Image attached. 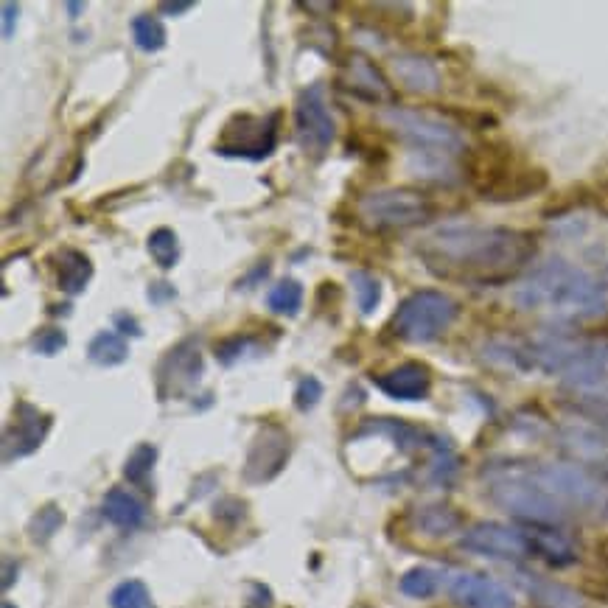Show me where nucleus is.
Wrapping results in <instances>:
<instances>
[{"label":"nucleus","mask_w":608,"mask_h":608,"mask_svg":"<svg viewBox=\"0 0 608 608\" xmlns=\"http://www.w3.org/2000/svg\"><path fill=\"white\" fill-rule=\"evenodd\" d=\"M522 589L538 608H586V600L572 586L550 578H538L533 572H519Z\"/></svg>","instance_id":"21"},{"label":"nucleus","mask_w":608,"mask_h":608,"mask_svg":"<svg viewBox=\"0 0 608 608\" xmlns=\"http://www.w3.org/2000/svg\"><path fill=\"white\" fill-rule=\"evenodd\" d=\"M101 513L107 522H113L121 530H138L146 522V505L135 494L124 488H113L101 502Z\"/></svg>","instance_id":"24"},{"label":"nucleus","mask_w":608,"mask_h":608,"mask_svg":"<svg viewBox=\"0 0 608 608\" xmlns=\"http://www.w3.org/2000/svg\"><path fill=\"white\" fill-rule=\"evenodd\" d=\"M300 9H306V12H323V15H328V12H334V9H340L337 3H300Z\"/></svg>","instance_id":"47"},{"label":"nucleus","mask_w":608,"mask_h":608,"mask_svg":"<svg viewBox=\"0 0 608 608\" xmlns=\"http://www.w3.org/2000/svg\"><path fill=\"white\" fill-rule=\"evenodd\" d=\"M457 314H460V306L454 297L440 289H418L398 303V309L387 323V331L401 342L424 345V342L438 340L440 334H446L457 320Z\"/></svg>","instance_id":"8"},{"label":"nucleus","mask_w":608,"mask_h":608,"mask_svg":"<svg viewBox=\"0 0 608 608\" xmlns=\"http://www.w3.org/2000/svg\"><path fill=\"white\" fill-rule=\"evenodd\" d=\"M435 219V202L418 188L370 191L356 205V222L368 233H398Z\"/></svg>","instance_id":"7"},{"label":"nucleus","mask_w":608,"mask_h":608,"mask_svg":"<svg viewBox=\"0 0 608 608\" xmlns=\"http://www.w3.org/2000/svg\"><path fill=\"white\" fill-rule=\"evenodd\" d=\"M597 558H600V564L608 569V538H603V541L597 544Z\"/></svg>","instance_id":"48"},{"label":"nucleus","mask_w":608,"mask_h":608,"mask_svg":"<svg viewBox=\"0 0 608 608\" xmlns=\"http://www.w3.org/2000/svg\"><path fill=\"white\" fill-rule=\"evenodd\" d=\"M390 68L401 85L412 93H438L440 90V71L438 65L429 57L421 54H396L390 59Z\"/></svg>","instance_id":"20"},{"label":"nucleus","mask_w":608,"mask_h":608,"mask_svg":"<svg viewBox=\"0 0 608 608\" xmlns=\"http://www.w3.org/2000/svg\"><path fill=\"white\" fill-rule=\"evenodd\" d=\"M213 516H216L219 522H225V524H230V527H236V524L247 519V505H244L241 499H236V496H227V499H222V502H216V508H213Z\"/></svg>","instance_id":"40"},{"label":"nucleus","mask_w":608,"mask_h":608,"mask_svg":"<svg viewBox=\"0 0 608 608\" xmlns=\"http://www.w3.org/2000/svg\"><path fill=\"white\" fill-rule=\"evenodd\" d=\"M558 449L569 463L592 471L594 477L608 482V438L592 424H564L555 432Z\"/></svg>","instance_id":"15"},{"label":"nucleus","mask_w":608,"mask_h":608,"mask_svg":"<svg viewBox=\"0 0 608 608\" xmlns=\"http://www.w3.org/2000/svg\"><path fill=\"white\" fill-rule=\"evenodd\" d=\"M295 138L300 152L314 157V160L326 157L331 143L337 138V124H334V115L328 110L326 87L320 85V82L303 87L297 93Z\"/></svg>","instance_id":"10"},{"label":"nucleus","mask_w":608,"mask_h":608,"mask_svg":"<svg viewBox=\"0 0 608 608\" xmlns=\"http://www.w3.org/2000/svg\"><path fill=\"white\" fill-rule=\"evenodd\" d=\"M303 40L306 45H312L314 51L326 54V57H334L337 45H340V37H337V29L328 26V23H314L309 29L303 31Z\"/></svg>","instance_id":"37"},{"label":"nucleus","mask_w":608,"mask_h":608,"mask_svg":"<svg viewBox=\"0 0 608 608\" xmlns=\"http://www.w3.org/2000/svg\"><path fill=\"white\" fill-rule=\"evenodd\" d=\"M146 250L160 269H171L180 261V239L171 227H155L146 239Z\"/></svg>","instance_id":"32"},{"label":"nucleus","mask_w":608,"mask_h":608,"mask_svg":"<svg viewBox=\"0 0 608 608\" xmlns=\"http://www.w3.org/2000/svg\"><path fill=\"white\" fill-rule=\"evenodd\" d=\"M373 384L393 401H424L432 390V370L424 362H404L387 373L373 376Z\"/></svg>","instance_id":"18"},{"label":"nucleus","mask_w":608,"mask_h":608,"mask_svg":"<svg viewBox=\"0 0 608 608\" xmlns=\"http://www.w3.org/2000/svg\"><path fill=\"white\" fill-rule=\"evenodd\" d=\"M292 454V438L281 424H267L258 429L253 438V446L244 460V480L250 485H264V482L275 480L281 474Z\"/></svg>","instance_id":"13"},{"label":"nucleus","mask_w":608,"mask_h":608,"mask_svg":"<svg viewBox=\"0 0 608 608\" xmlns=\"http://www.w3.org/2000/svg\"><path fill=\"white\" fill-rule=\"evenodd\" d=\"M113 323H115V328H118V334H121V337H143L141 323H138L132 314L118 312L113 317Z\"/></svg>","instance_id":"41"},{"label":"nucleus","mask_w":608,"mask_h":608,"mask_svg":"<svg viewBox=\"0 0 608 608\" xmlns=\"http://www.w3.org/2000/svg\"><path fill=\"white\" fill-rule=\"evenodd\" d=\"M449 594L460 608H516V600L508 586L488 575H480V572L452 575Z\"/></svg>","instance_id":"17"},{"label":"nucleus","mask_w":608,"mask_h":608,"mask_svg":"<svg viewBox=\"0 0 608 608\" xmlns=\"http://www.w3.org/2000/svg\"><path fill=\"white\" fill-rule=\"evenodd\" d=\"M54 269H57V286L59 292L65 295H82L87 289V283L93 281V261L90 255L76 250V247H62L57 255H54Z\"/></svg>","instance_id":"22"},{"label":"nucleus","mask_w":608,"mask_h":608,"mask_svg":"<svg viewBox=\"0 0 608 608\" xmlns=\"http://www.w3.org/2000/svg\"><path fill=\"white\" fill-rule=\"evenodd\" d=\"M157 393L160 398L188 396L202 379V351L199 337H185L174 348H169L155 370Z\"/></svg>","instance_id":"12"},{"label":"nucleus","mask_w":608,"mask_h":608,"mask_svg":"<svg viewBox=\"0 0 608 608\" xmlns=\"http://www.w3.org/2000/svg\"><path fill=\"white\" fill-rule=\"evenodd\" d=\"M415 253L440 281L499 286L522 275L536 258L538 241L513 227L446 225L418 241Z\"/></svg>","instance_id":"1"},{"label":"nucleus","mask_w":608,"mask_h":608,"mask_svg":"<svg viewBox=\"0 0 608 608\" xmlns=\"http://www.w3.org/2000/svg\"><path fill=\"white\" fill-rule=\"evenodd\" d=\"M0 608H17V606H15V603H9V600H3V606H0Z\"/></svg>","instance_id":"50"},{"label":"nucleus","mask_w":608,"mask_h":608,"mask_svg":"<svg viewBox=\"0 0 608 608\" xmlns=\"http://www.w3.org/2000/svg\"><path fill=\"white\" fill-rule=\"evenodd\" d=\"M379 121L387 132H393L410 152L418 155L457 157L466 152L463 132L432 110H410V107H387L379 113Z\"/></svg>","instance_id":"6"},{"label":"nucleus","mask_w":608,"mask_h":608,"mask_svg":"<svg viewBox=\"0 0 608 608\" xmlns=\"http://www.w3.org/2000/svg\"><path fill=\"white\" fill-rule=\"evenodd\" d=\"M65 9H68L73 20H76V17H79V12H85V3H79V0H71V3H65Z\"/></svg>","instance_id":"49"},{"label":"nucleus","mask_w":608,"mask_h":608,"mask_svg":"<svg viewBox=\"0 0 608 608\" xmlns=\"http://www.w3.org/2000/svg\"><path fill=\"white\" fill-rule=\"evenodd\" d=\"M155 463H157V449L152 443L135 446L132 454L127 457V463H124V480L132 482V485H141L143 488V485L149 482V477H152Z\"/></svg>","instance_id":"35"},{"label":"nucleus","mask_w":608,"mask_h":608,"mask_svg":"<svg viewBox=\"0 0 608 608\" xmlns=\"http://www.w3.org/2000/svg\"><path fill=\"white\" fill-rule=\"evenodd\" d=\"M54 418L37 410L29 401H17L12 412V424L3 429V463H15L20 457L34 454L51 432Z\"/></svg>","instance_id":"14"},{"label":"nucleus","mask_w":608,"mask_h":608,"mask_svg":"<svg viewBox=\"0 0 608 608\" xmlns=\"http://www.w3.org/2000/svg\"><path fill=\"white\" fill-rule=\"evenodd\" d=\"M87 359L99 368H118L129 359V342L118 331H99L87 342Z\"/></svg>","instance_id":"27"},{"label":"nucleus","mask_w":608,"mask_h":608,"mask_svg":"<svg viewBox=\"0 0 608 608\" xmlns=\"http://www.w3.org/2000/svg\"><path fill=\"white\" fill-rule=\"evenodd\" d=\"M269 603H272V597H269L267 586H261V583H253V597H250L247 608H269Z\"/></svg>","instance_id":"44"},{"label":"nucleus","mask_w":608,"mask_h":608,"mask_svg":"<svg viewBox=\"0 0 608 608\" xmlns=\"http://www.w3.org/2000/svg\"><path fill=\"white\" fill-rule=\"evenodd\" d=\"M65 345H68V334H65L62 328L48 326V328H43V331H37V334H34V340H31V351L40 356H57L65 351Z\"/></svg>","instance_id":"38"},{"label":"nucleus","mask_w":608,"mask_h":608,"mask_svg":"<svg viewBox=\"0 0 608 608\" xmlns=\"http://www.w3.org/2000/svg\"><path fill=\"white\" fill-rule=\"evenodd\" d=\"M340 87L348 90L354 99L368 101V104H390L396 107V87L390 85V79L384 71L365 54H351L342 65Z\"/></svg>","instance_id":"16"},{"label":"nucleus","mask_w":608,"mask_h":608,"mask_svg":"<svg viewBox=\"0 0 608 608\" xmlns=\"http://www.w3.org/2000/svg\"><path fill=\"white\" fill-rule=\"evenodd\" d=\"M194 6H197L194 0H171V3H160V6H157V12L166 17H180V15H185V12H191Z\"/></svg>","instance_id":"43"},{"label":"nucleus","mask_w":608,"mask_h":608,"mask_svg":"<svg viewBox=\"0 0 608 608\" xmlns=\"http://www.w3.org/2000/svg\"><path fill=\"white\" fill-rule=\"evenodd\" d=\"M415 522V530L424 533L426 538H449L454 536L457 530H463V513L446 502H435V505H424V508L415 510L412 516Z\"/></svg>","instance_id":"23"},{"label":"nucleus","mask_w":608,"mask_h":608,"mask_svg":"<svg viewBox=\"0 0 608 608\" xmlns=\"http://www.w3.org/2000/svg\"><path fill=\"white\" fill-rule=\"evenodd\" d=\"M267 309L272 314H281V317H295L303 309V286L292 278H283L281 283H275L267 295Z\"/></svg>","instance_id":"31"},{"label":"nucleus","mask_w":608,"mask_h":608,"mask_svg":"<svg viewBox=\"0 0 608 608\" xmlns=\"http://www.w3.org/2000/svg\"><path fill=\"white\" fill-rule=\"evenodd\" d=\"M17 15H20V6H17L15 0H6V3H3V40H12V37H15Z\"/></svg>","instance_id":"42"},{"label":"nucleus","mask_w":608,"mask_h":608,"mask_svg":"<svg viewBox=\"0 0 608 608\" xmlns=\"http://www.w3.org/2000/svg\"><path fill=\"white\" fill-rule=\"evenodd\" d=\"M398 586H401V592L407 594V597L426 600V597H432L440 589V575L435 569H429V566H415V569L401 575Z\"/></svg>","instance_id":"34"},{"label":"nucleus","mask_w":608,"mask_h":608,"mask_svg":"<svg viewBox=\"0 0 608 608\" xmlns=\"http://www.w3.org/2000/svg\"><path fill=\"white\" fill-rule=\"evenodd\" d=\"M258 351H264V342L253 337V334H230V337L213 345V356L227 368L236 365V362H244L247 356H255Z\"/></svg>","instance_id":"28"},{"label":"nucleus","mask_w":608,"mask_h":608,"mask_svg":"<svg viewBox=\"0 0 608 608\" xmlns=\"http://www.w3.org/2000/svg\"><path fill=\"white\" fill-rule=\"evenodd\" d=\"M488 496L496 508L519 519L524 527H564L569 522V510L547 494L522 463L491 468L488 471Z\"/></svg>","instance_id":"3"},{"label":"nucleus","mask_w":608,"mask_h":608,"mask_svg":"<svg viewBox=\"0 0 608 608\" xmlns=\"http://www.w3.org/2000/svg\"><path fill=\"white\" fill-rule=\"evenodd\" d=\"M513 303L552 323H586L608 312V289L572 261L550 258L513 289Z\"/></svg>","instance_id":"2"},{"label":"nucleus","mask_w":608,"mask_h":608,"mask_svg":"<svg viewBox=\"0 0 608 608\" xmlns=\"http://www.w3.org/2000/svg\"><path fill=\"white\" fill-rule=\"evenodd\" d=\"M594 208H597L600 216H606L608 219V180L594 191Z\"/></svg>","instance_id":"46"},{"label":"nucleus","mask_w":608,"mask_h":608,"mask_svg":"<svg viewBox=\"0 0 608 608\" xmlns=\"http://www.w3.org/2000/svg\"><path fill=\"white\" fill-rule=\"evenodd\" d=\"M547 183H550V177H547V171L544 169H516L505 183L494 188V191L485 197V202H496V205L519 202V199H527L538 194V191H544Z\"/></svg>","instance_id":"25"},{"label":"nucleus","mask_w":608,"mask_h":608,"mask_svg":"<svg viewBox=\"0 0 608 608\" xmlns=\"http://www.w3.org/2000/svg\"><path fill=\"white\" fill-rule=\"evenodd\" d=\"M166 26L160 23L157 15H138L132 17V43L141 48L143 54H155L160 48H166Z\"/></svg>","instance_id":"29"},{"label":"nucleus","mask_w":608,"mask_h":608,"mask_svg":"<svg viewBox=\"0 0 608 608\" xmlns=\"http://www.w3.org/2000/svg\"><path fill=\"white\" fill-rule=\"evenodd\" d=\"M62 524H65V510L54 505V502H48V505H43V508L31 516L29 538L34 544H48L51 538L57 536Z\"/></svg>","instance_id":"33"},{"label":"nucleus","mask_w":608,"mask_h":608,"mask_svg":"<svg viewBox=\"0 0 608 608\" xmlns=\"http://www.w3.org/2000/svg\"><path fill=\"white\" fill-rule=\"evenodd\" d=\"M351 289H354L356 306H359L362 317H370V314L379 309V303H382V281L373 272L354 269L351 272Z\"/></svg>","instance_id":"30"},{"label":"nucleus","mask_w":608,"mask_h":608,"mask_svg":"<svg viewBox=\"0 0 608 608\" xmlns=\"http://www.w3.org/2000/svg\"><path fill=\"white\" fill-rule=\"evenodd\" d=\"M524 533L530 541V555L541 558L552 569H566L580 561L578 544L564 527H524Z\"/></svg>","instance_id":"19"},{"label":"nucleus","mask_w":608,"mask_h":608,"mask_svg":"<svg viewBox=\"0 0 608 608\" xmlns=\"http://www.w3.org/2000/svg\"><path fill=\"white\" fill-rule=\"evenodd\" d=\"M323 393H326V390H323V384H320L317 376H303L295 387V407L300 412L314 410V407L323 401Z\"/></svg>","instance_id":"39"},{"label":"nucleus","mask_w":608,"mask_h":608,"mask_svg":"<svg viewBox=\"0 0 608 608\" xmlns=\"http://www.w3.org/2000/svg\"><path fill=\"white\" fill-rule=\"evenodd\" d=\"M15 580H17V561L3 558V592H9Z\"/></svg>","instance_id":"45"},{"label":"nucleus","mask_w":608,"mask_h":608,"mask_svg":"<svg viewBox=\"0 0 608 608\" xmlns=\"http://www.w3.org/2000/svg\"><path fill=\"white\" fill-rule=\"evenodd\" d=\"M533 370L564 379L569 390L608 382V342L550 334L533 340Z\"/></svg>","instance_id":"4"},{"label":"nucleus","mask_w":608,"mask_h":608,"mask_svg":"<svg viewBox=\"0 0 608 608\" xmlns=\"http://www.w3.org/2000/svg\"><path fill=\"white\" fill-rule=\"evenodd\" d=\"M527 474L552 494L569 513L592 522H608V482L575 463H533Z\"/></svg>","instance_id":"5"},{"label":"nucleus","mask_w":608,"mask_h":608,"mask_svg":"<svg viewBox=\"0 0 608 608\" xmlns=\"http://www.w3.org/2000/svg\"><path fill=\"white\" fill-rule=\"evenodd\" d=\"M281 121V113H269L267 118L247 113L233 115L216 141V152L225 157H241V160H267L278 146Z\"/></svg>","instance_id":"9"},{"label":"nucleus","mask_w":608,"mask_h":608,"mask_svg":"<svg viewBox=\"0 0 608 608\" xmlns=\"http://www.w3.org/2000/svg\"><path fill=\"white\" fill-rule=\"evenodd\" d=\"M460 547L491 561H524L530 558V541L524 527L502 522H480L460 536Z\"/></svg>","instance_id":"11"},{"label":"nucleus","mask_w":608,"mask_h":608,"mask_svg":"<svg viewBox=\"0 0 608 608\" xmlns=\"http://www.w3.org/2000/svg\"><path fill=\"white\" fill-rule=\"evenodd\" d=\"M566 407L578 412L580 418H586L597 429L608 432V382L594 384L586 390H569Z\"/></svg>","instance_id":"26"},{"label":"nucleus","mask_w":608,"mask_h":608,"mask_svg":"<svg viewBox=\"0 0 608 608\" xmlns=\"http://www.w3.org/2000/svg\"><path fill=\"white\" fill-rule=\"evenodd\" d=\"M110 608H152V594L143 580H124L110 594Z\"/></svg>","instance_id":"36"}]
</instances>
